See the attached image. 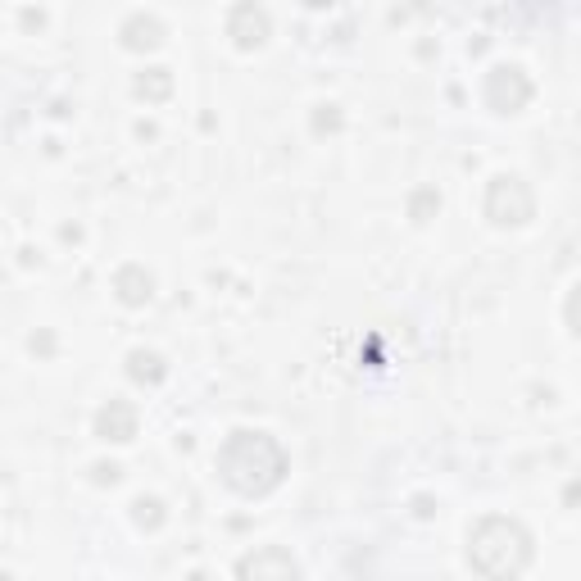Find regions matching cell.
<instances>
[{
    "instance_id": "6da1fadb",
    "label": "cell",
    "mask_w": 581,
    "mask_h": 581,
    "mask_svg": "<svg viewBox=\"0 0 581 581\" xmlns=\"http://www.w3.org/2000/svg\"><path fill=\"white\" fill-rule=\"evenodd\" d=\"M218 477H223L227 486L237 495H268L282 486L286 468H291V459H286L282 441L268 432H250V427H241V432H232L223 445H218Z\"/></svg>"
},
{
    "instance_id": "7a4b0ae2",
    "label": "cell",
    "mask_w": 581,
    "mask_h": 581,
    "mask_svg": "<svg viewBox=\"0 0 581 581\" xmlns=\"http://www.w3.org/2000/svg\"><path fill=\"white\" fill-rule=\"evenodd\" d=\"M468 563H473L486 581H513L527 563H532V532H527L518 518L486 513L473 532H468Z\"/></svg>"
},
{
    "instance_id": "3957f363",
    "label": "cell",
    "mask_w": 581,
    "mask_h": 581,
    "mask_svg": "<svg viewBox=\"0 0 581 581\" xmlns=\"http://www.w3.org/2000/svg\"><path fill=\"white\" fill-rule=\"evenodd\" d=\"M532 214H536V196H532L527 182L513 178V173L491 178V187H486V218H491V223L518 227V223H527Z\"/></svg>"
},
{
    "instance_id": "277c9868",
    "label": "cell",
    "mask_w": 581,
    "mask_h": 581,
    "mask_svg": "<svg viewBox=\"0 0 581 581\" xmlns=\"http://www.w3.org/2000/svg\"><path fill=\"white\" fill-rule=\"evenodd\" d=\"M527 100H532V82H527V73L518 64H495L486 73V105L495 114H518Z\"/></svg>"
},
{
    "instance_id": "5b68a950",
    "label": "cell",
    "mask_w": 581,
    "mask_h": 581,
    "mask_svg": "<svg viewBox=\"0 0 581 581\" xmlns=\"http://www.w3.org/2000/svg\"><path fill=\"white\" fill-rule=\"evenodd\" d=\"M237 581H300V568L291 550L282 545H259L237 563Z\"/></svg>"
},
{
    "instance_id": "8992f818",
    "label": "cell",
    "mask_w": 581,
    "mask_h": 581,
    "mask_svg": "<svg viewBox=\"0 0 581 581\" xmlns=\"http://www.w3.org/2000/svg\"><path fill=\"white\" fill-rule=\"evenodd\" d=\"M96 436L100 441H114V445H128L137 436V409L128 400H109L96 414Z\"/></svg>"
},
{
    "instance_id": "52a82bcc",
    "label": "cell",
    "mask_w": 581,
    "mask_h": 581,
    "mask_svg": "<svg viewBox=\"0 0 581 581\" xmlns=\"http://www.w3.org/2000/svg\"><path fill=\"white\" fill-rule=\"evenodd\" d=\"M227 37L237 41L241 50L259 46V41L268 37V14L259 10V5H237V10L227 14Z\"/></svg>"
},
{
    "instance_id": "ba28073f",
    "label": "cell",
    "mask_w": 581,
    "mask_h": 581,
    "mask_svg": "<svg viewBox=\"0 0 581 581\" xmlns=\"http://www.w3.org/2000/svg\"><path fill=\"white\" fill-rule=\"evenodd\" d=\"M114 291H119L123 305L137 309V305H146V300L155 296V277H150L141 264H123L119 273H114Z\"/></svg>"
},
{
    "instance_id": "9c48e42d",
    "label": "cell",
    "mask_w": 581,
    "mask_h": 581,
    "mask_svg": "<svg viewBox=\"0 0 581 581\" xmlns=\"http://www.w3.org/2000/svg\"><path fill=\"white\" fill-rule=\"evenodd\" d=\"M159 37H164V28H159L155 14H132V19L123 23V46H132V50L159 46Z\"/></svg>"
},
{
    "instance_id": "30bf717a",
    "label": "cell",
    "mask_w": 581,
    "mask_h": 581,
    "mask_svg": "<svg viewBox=\"0 0 581 581\" xmlns=\"http://www.w3.org/2000/svg\"><path fill=\"white\" fill-rule=\"evenodd\" d=\"M164 373H168V368H164V359H159L155 350H132V355H128V377H132V382L155 386V382H164Z\"/></svg>"
},
{
    "instance_id": "8fae6325",
    "label": "cell",
    "mask_w": 581,
    "mask_h": 581,
    "mask_svg": "<svg viewBox=\"0 0 581 581\" xmlns=\"http://www.w3.org/2000/svg\"><path fill=\"white\" fill-rule=\"evenodd\" d=\"M168 91H173V73L168 69H146L137 78V96H146V100H164Z\"/></svg>"
},
{
    "instance_id": "7c38bea8",
    "label": "cell",
    "mask_w": 581,
    "mask_h": 581,
    "mask_svg": "<svg viewBox=\"0 0 581 581\" xmlns=\"http://www.w3.org/2000/svg\"><path fill=\"white\" fill-rule=\"evenodd\" d=\"M132 518H137V527H146V532H155V527H164V504L159 500H132Z\"/></svg>"
},
{
    "instance_id": "4fadbf2b",
    "label": "cell",
    "mask_w": 581,
    "mask_h": 581,
    "mask_svg": "<svg viewBox=\"0 0 581 581\" xmlns=\"http://www.w3.org/2000/svg\"><path fill=\"white\" fill-rule=\"evenodd\" d=\"M432 209H441V196L423 187V191L414 196V205H409V214H414V223H427V214H432Z\"/></svg>"
},
{
    "instance_id": "5bb4252c",
    "label": "cell",
    "mask_w": 581,
    "mask_h": 581,
    "mask_svg": "<svg viewBox=\"0 0 581 581\" xmlns=\"http://www.w3.org/2000/svg\"><path fill=\"white\" fill-rule=\"evenodd\" d=\"M119 463H96V482H119Z\"/></svg>"
},
{
    "instance_id": "9a60e30c",
    "label": "cell",
    "mask_w": 581,
    "mask_h": 581,
    "mask_svg": "<svg viewBox=\"0 0 581 581\" xmlns=\"http://www.w3.org/2000/svg\"><path fill=\"white\" fill-rule=\"evenodd\" d=\"M336 123H341V119H336V114H318V119H314V128L323 132V128H336Z\"/></svg>"
},
{
    "instance_id": "2e32d148",
    "label": "cell",
    "mask_w": 581,
    "mask_h": 581,
    "mask_svg": "<svg viewBox=\"0 0 581 581\" xmlns=\"http://www.w3.org/2000/svg\"><path fill=\"white\" fill-rule=\"evenodd\" d=\"M191 581H209V577H205V572H196V577H191Z\"/></svg>"
},
{
    "instance_id": "e0dca14e",
    "label": "cell",
    "mask_w": 581,
    "mask_h": 581,
    "mask_svg": "<svg viewBox=\"0 0 581 581\" xmlns=\"http://www.w3.org/2000/svg\"><path fill=\"white\" fill-rule=\"evenodd\" d=\"M0 581H14V577H10V572H0Z\"/></svg>"
}]
</instances>
